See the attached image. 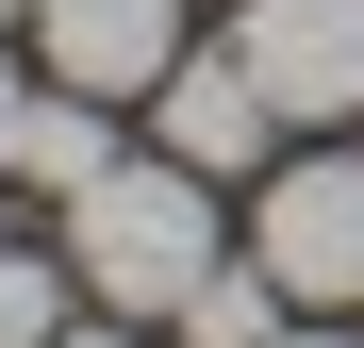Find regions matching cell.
Here are the masks:
<instances>
[{
	"mask_svg": "<svg viewBox=\"0 0 364 348\" xmlns=\"http://www.w3.org/2000/svg\"><path fill=\"white\" fill-rule=\"evenodd\" d=\"M232 67L282 100V133L364 116V0H232Z\"/></svg>",
	"mask_w": 364,
	"mask_h": 348,
	"instance_id": "cell-3",
	"label": "cell"
},
{
	"mask_svg": "<svg viewBox=\"0 0 364 348\" xmlns=\"http://www.w3.org/2000/svg\"><path fill=\"white\" fill-rule=\"evenodd\" d=\"M116 166V100H83V83H33V133H17V183L33 199H83Z\"/></svg>",
	"mask_w": 364,
	"mask_h": 348,
	"instance_id": "cell-6",
	"label": "cell"
},
{
	"mask_svg": "<svg viewBox=\"0 0 364 348\" xmlns=\"http://www.w3.org/2000/svg\"><path fill=\"white\" fill-rule=\"evenodd\" d=\"M215 265H232V216H215L199 166H166V149H149V166L116 149L100 183L67 199V282H83L100 315H182Z\"/></svg>",
	"mask_w": 364,
	"mask_h": 348,
	"instance_id": "cell-1",
	"label": "cell"
},
{
	"mask_svg": "<svg viewBox=\"0 0 364 348\" xmlns=\"http://www.w3.org/2000/svg\"><path fill=\"white\" fill-rule=\"evenodd\" d=\"M33 67L83 100H149L182 67V0H33Z\"/></svg>",
	"mask_w": 364,
	"mask_h": 348,
	"instance_id": "cell-5",
	"label": "cell"
},
{
	"mask_svg": "<svg viewBox=\"0 0 364 348\" xmlns=\"http://www.w3.org/2000/svg\"><path fill=\"white\" fill-rule=\"evenodd\" d=\"M50 332H67V265L33 232H0V348H50Z\"/></svg>",
	"mask_w": 364,
	"mask_h": 348,
	"instance_id": "cell-8",
	"label": "cell"
},
{
	"mask_svg": "<svg viewBox=\"0 0 364 348\" xmlns=\"http://www.w3.org/2000/svg\"><path fill=\"white\" fill-rule=\"evenodd\" d=\"M265 348H364V332H331V315H282V332H265Z\"/></svg>",
	"mask_w": 364,
	"mask_h": 348,
	"instance_id": "cell-10",
	"label": "cell"
},
{
	"mask_svg": "<svg viewBox=\"0 0 364 348\" xmlns=\"http://www.w3.org/2000/svg\"><path fill=\"white\" fill-rule=\"evenodd\" d=\"M50 348H133V332H50Z\"/></svg>",
	"mask_w": 364,
	"mask_h": 348,
	"instance_id": "cell-11",
	"label": "cell"
},
{
	"mask_svg": "<svg viewBox=\"0 0 364 348\" xmlns=\"http://www.w3.org/2000/svg\"><path fill=\"white\" fill-rule=\"evenodd\" d=\"M17 133H33V67L0 50V183H17Z\"/></svg>",
	"mask_w": 364,
	"mask_h": 348,
	"instance_id": "cell-9",
	"label": "cell"
},
{
	"mask_svg": "<svg viewBox=\"0 0 364 348\" xmlns=\"http://www.w3.org/2000/svg\"><path fill=\"white\" fill-rule=\"evenodd\" d=\"M149 149L199 166V183H265V166H282V100L232 67V50H182V67L149 83Z\"/></svg>",
	"mask_w": 364,
	"mask_h": 348,
	"instance_id": "cell-4",
	"label": "cell"
},
{
	"mask_svg": "<svg viewBox=\"0 0 364 348\" xmlns=\"http://www.w3.org/2000/svg\"><path fill=\"white\" fill-rule=\"evenodd\" d=\"M282 315H298V299H282V282L249 265V232H232V265H215V282H199V299H182L166 332H182V348H265Z\"/></svg>",
	"mask_w": 364,
	"mask_h": 348,
	"instance_id": "cell-7",
	"label": "cell"
},
{
	"mask_svg": "<svg viewBox=\"0 0 364 348\" xmlns=\"http://www.w3.org/2000/svg\"><path fill=\"white\" fill-rule=\"evenodd\" d=\"M249 265L298 315H348L364 299V149H282L265 166L249 183Z\"/></svg>",
	"mask_w": 364,
	"mask_h": 348,
	"instance_id": "cell-2",
	"label": "cell"
}]
</instances>
